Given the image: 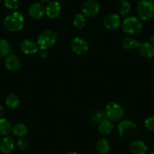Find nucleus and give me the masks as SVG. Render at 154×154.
I'll list each match as a JSON object with an SVG mask.
<instances>
[{
  "label": "nucleus",
  "instance_id": "nucleus-16",
  "mask_svg": "<svg viewBox=\"0 0 154 154\" xmlns=\"http://www.w3.org/2000/svg\"><path fill=\"white\" fill-rule=\"evenodd\" d=\"M130 152L131 154H146L147 146L142 140H134L130 145Z\"/></svg>",
  "mask_w": 154,
  "mask_h": 154
},
{
  "label": "nucleus",
  "instance_id": "nucleus-13",
  "mask_svg": "<svg viewBox=\"0 0 154 154\" xmlns=\"http://www.w3.org/2000/svg\"><path fill=\"white\" fill-rule=\"evenodd\" d=\"M29 16L33 19H41L45 14V8L41 3L35 2L29 6L28 9Z\"/></svg>",
  "mask_w": 154,
  "mask_h": 154
},
{
  "label": "nucleus",
  "instance_id": "nucleus-3",
  "mask_svg": "<svg viewBox=\"0 0 154 154\" xmlns=\"http://www.w3.org/2000/svg\"><path fill=\"white\" fill-rule=\"evenodd\" d=\"M58 36L54 31H42L37 37V45L41 50H47L54 46L57 42Z\"/></svg>",
  "mask_w": 154,
  "mask_h": 154
},
{
  "label": "nucleus",
  "instance_id": "nucleus-35",
  "mask_svg": "<svg viewBox=\"0 0 154 154\" xmlns=\"http://www.w3.org/2000/svg\"><path fill=\"white\" fill-rule=\"evenodd\" d=\"M118 1H119V2H125V1H127V0H118Z\"/></svg>",
  "mask_w": 154,
  "mask_h": 154
},
{
  "label": "nucleus",
  "instance_id": "nucleus-21",
  "mask_svg": "<svg viewBox=\"0 0 154 154\" xmlns=\"http://www.w3.org/2000/svg\"><path fill=\"white\" fill-rule=\"evenodd\" d=\"M11 52V47L9 42L5 38H0V57H5Z\"/></svg>",
  "mask_w": 154,
  "mask_h": 154
},
{
  "label": "nucleus",
  "instance_id": "nucleus-38",
  "mask_svg": "<svg viewBox=\"0 0 154 154\" xmlns=\"http://www.w3.org/2000/svg\"><path fill=\"white\" fill-rule=\"evenodd\" d=\"M2 0H0V2H2Z\"/></svg>",
  "mask_w": 154,
  "mask_h": 154
},
{
  "label": "nucleus",
  "instance_id": "nucleus-36",
  "mask_svg": "<svg viewBox=\"0 0 154 154\" xmlns=\"http://www.w3.org/2000/svg\"><path fill=\"white\" fill-rule=\"evenodd\" d=\"M149 154H154V150H153V151H152V152H149Z\"/></svg>",
  "mask_w": 154,
  "mask_h": 154
},
{
  "label": "nucleus",
  "instance_id": "nucleus-10",
  "mask_svg": "<svg viewBox=\"0 0 154 154\" xmlns=\"http://www.w3.org/2000/svg\"><path fill=\"white\" fill-rule=\"evenodd\" d=\"M61 11L60 3L57 1H51L48 2L45 7V14L49 18L55 19L59 17Z\"/></svg>",
  "mask_w": 154,
  "mask_h": 154
},
{
  "label": "nucleus",
  "instance_id": "nucleus-4",
  "mask_svg": "<svg viewBox=\"0 0 154 154\" xmlns=\"http://www.w3.org/2000/svg\"><path fill=\"white\" fill-rule=\"evenodd\" d=\"M122 27L124 32L129 35H135L139 33L143 27V23L140 17L135 16H130L125 17L122 23Z\"/></svg>",
  "mask_w": 154,
  "mask_h": 154
},
{
  "label": "nucleus",
  "instance_id": "nucleus-26",
  "mask_svg": "<svg viewBox=\"0 0 154 154\" xmlns=\"http://www.w3.org/2000/svg\"><path fill=\"white\" fill-rule=\"evenodd\" d=\"M131 11V5L127 1L121 3L119 7V12L120 15L123 17H127Z\"/></svg>",
  "mask_w": 154,
  "mask_h": 154
},
{
  "label": "nucleus",
  "instance_id": "nucleus-23",
  "mask_svg": "<svg viewBox=\"0 0 154 154\" xmlns=\"http://www.w3.org/2000/svg\"><path fill=\"white\" fill-rule=\"evenodd\" d=\"M139 42L136 40L135 38H131V37H125L122 39V45L123 47V48L125 49H134L138 47Z\"/></svg>",
  "mask_w": 154,
  "mask_h": 154
},
{
  "label": "nucleus",
  "instance_id": "nucleus-7",
  "mask_svg": "<svg viewBox=\"0 0 154 154\" xmlns=\"http://www.w3.org/2000/svg\"><path fill=\"white\" fill-rule=\"evenodd\" d=\"M71 48L77 54H85L89 49V45L87 41L81 37H76L72 41Z\"/></svg>",
  "mask_w": 154,
  "mask_h": 154
},
{
  "label": "nucleus",
  "instance_id": "nucleus-34",
  "mask_svg": "<svg viewBox=\"0 0 154 154\" xmlns=\"http://www.w3.org/2000/svg\"><path fill=\"white\" fill-rule=\"evenodd\" d=\"M42 2H49L50 0H40Z\"/></svg>",
  "mask_w": 154,
  "mask_h": 154
},
{
  "label": "nucleus",
  "instance_id": "nucleus-6",
  "mask_svg": "<svg viewBox=\"0 0 154 154\" xmlns=\"http://www.w3.org/2000/svg\"><path fill=\"white\" fill-rule=\"evenodd\" d=\"M105 112H106L107 119H110L111 121L117 122V121L122 120L125 111L122 105L116 102L112 101L106 104Z\"/></svg>",
  "mask_w": 154,
  "mask_h": 154
},
{
  "label": "nucleus",
  "instance_id": "nucleus-15",
  "mask_svg": "<svg viewBox=\"0 0 154 154\" xmlns=\"http://www.w3.org/2000/svg\"><path fill=\"white\" fill-rule=\"evenodd\" d=\"M14 141L11 137L5 136L0 140V151L4 154L10 153L14 149Z\"/></svg>",
  "mask_w": 154,
  "mask_h": 154
},
{
  "label": "nucleus",
  "instance_id": "nucleus-18",
  "mask_svg": "<svg viewBox=\"0 0 154 154\" xmlns=\"http://www.w3.org/2000/svg\"><path fill=\"white\" fill-rule=\"evenodd\" d=\"M5 104L10 109H17L20 105V99L17 94H9L5 97Z\"/></svg>",
  "mask_w": 154,
  "mask_h": 154
},
{
  "label": "nucleus",
  "instance_id": "nucleus-25",
  "mask_svg": "<svg viewBox=\"0 0 154 154\" xmlns=\"http://www.w3.org/2000/svg\"><path fill=\"white\" fill-rule=\"evenodd\" d=\"M106 115L105 110H97L93 112L91 115V120L94 123H100L103 119H106Z\"/></svg>",
  "mask_w": 154,
  "mask_h": 154
},
{
  "label": "nucleus",
  "instance_id": "nucleus-20",
  "mask_svg": "<svg viewBox=\"0 0 154 154\" xmlns=\"http://www.w3.org/2000/svg\"><path fill=\"white\" fill-rule=\"evenodd\" d=\"M11 132L13 134L17 137H24L28 133V128L25 124L17 123L15 124L11 128Z\"/></svg>",
  "mask_w": 154,
  "mask_h": 154
},
{
  "label": "nucleus",
  "instance_id": "nucleus-29",
  "mask_svg": "<svg viewBox=\"0 0 154 154\" xmlns=\"http://www.w3.org/2000/svg\"><path fill=\"white\" fill-rule=\"evenodd\" d=\"M145 128L149 131H154V116L146 118L144 121Z\"/></svg>",
  "mask_w": 154,
  "mask_h": 154
},
{
  "label": "nucleus",
  "instance_id": "nucleus-33",
  "mask_svg": "<svg viewBox=\"0 0 154 154\" xmlns=\"http://www.w3.org/2000/svg\"><path fill=\"white\" fill-rule=\"evenodd\" d=\"M66 154H79L78 152H75V151H69V152H67Z\"/></svg>",
  "mask_w": 154,
  "mask_h": 154
},
{
  "label": "nucleus",
  "instance_id": "nucleus-32",
  "mask_svg": "<svg viewBox=\"0 0 154 154\" xmlns=\"http://www.w3.org/2000/svg\"><path fill=\"white\" fill-rule=\"evenodd\" d=\"M150 41H151V43H152V45L154 46V33L152 34V35H151V37H150Z\"/></svg>",
  "mask_w": 154,
  "mask_h": 154
},
{
  "label": "nucleus",
  "instance_id": "nucleus-27",
  "mask_svg": "<svg viewBox=\"0 0 154 154\" xmlns=\"http://www.w3.org/2000/svg\"><path fill=\"white\" fill-rule=\"evenodd\" d=\"M5 6L8 9L15 11L19 8V0H5Z\"/></svg>",
  "mask_w": 154,
  "mask_h": 154
},
{
  "label": "nucleus",
  "instance_id": "nucleus-14",
  "mask_svg": "<svg viewBox=\"0 0 154 154\" xmlns=\"http://www.w3.org/2000/svg\"><path fill=\"white\" fill-rule=\"evenodd\" d=\"M137 48L140 55L144 58L150 59L154 56V46L150 42H140Z\"/></svg>",
  "mask_w": 154,
  "mask_h": 154
},
{
  "label": "nucleus",
  "instance_id": "nucleus-12",
  "mask_svg": "<svg viewBox=\"0 0 154 154\" xmlns=\"http://www.w3.org/2000/svg\"><path fill=\"white\" fill-rule=\"evenodd\" d=\"M5 66L8 70L10 71H17L21 67V62L18 57L12 54H10L5 59Z\"/></svg>",
  "mask_w": 154,
  "mask_h": 154
},
{
  "label": "nucleus",
  "instance_id": "nucleus-9",
  "mask_svg": "<svg viewBox=\"0 0 154 154\" xmlns=\"http://www.w3.org/2000/svg\"><path fill=\"white\" fill-rule=\"evenodd\" d=\"M103 24L108 29H116L121 25V19L116 14H109L103 19Z\"/></svg>",
  "mask_w": 154,
  "mask_h": 154
},
{
  "label": "nucleus",
  "instance_id": "nucleus-31",
  "mask_svg": "<svg viewBox=\"0 0 154 154\" xmlns=\"http://www.w3.org/2000/svg\"><path fill=\"white\" fill-rule=\"evenodd\" d=\"M4 113H5V109L2 106H0V118H2Z\"/></svg>",
  "mask_w": 154,
  "mask_h": 154
},
{
  "label": "nucleus",
  "instance_id": "nucleus-24",
  "mask_svg": "<svg viewBox=\"0 0 154 154\" xmlns=\"http://www.w3.org/2000/svg\"><path fill=\"white\" fill-rule=\"evenodd\" d=\"M72 23L77 29H82L86 25V17L83 14H77L74 17Z\"/></svg>",
  "mask_w": 154,
  "mask_h": 154
},
{
  "label": "nucleus",
  "instance_id": "nucleus-2",
  "mask_svg": "<svg viewBox=\"0 0 154 154\" xmlns=\"http://www.w3.org/2000/svg\"><path fill=\"white\" fill-rule=\"evenodd\" d=\"M118 131L122 138L129 140L137 137L138 128L134 122L129 119H124L121 120L118 125Z\"/></svg>",
  "mask_w": 154,
  "mask_h": 154
},
{
  "label": "nucleus",
  "instance_id": "nucleus-1",
  "mask_svg": "<svg viewBox=\"0 0 154 154\" xmlns=\"http://www.w3.org/2000/svg\"><path fill=\"white\" fill-rule=\"evenodd\" d=\"M25 19L23 14L19 11H13L5 17L3 25L10 32H17L23 27Z\"/></svg>",
  "mask_w": 154,
  "mask_h": 154
},
{
  "label": "nucleus",
  "instance_id": "nucleus-17",
  "mask_svg": "<svg viewBox=\"0 0 154 154\" xmlns=\"http://www.w3.org/2000/svg\"><path fill=\"white\" fill-rule=\"evenodd\" d=\"M98 131L101 135H108L110 134L112 130L113 129V124L112 122L109 119H105L99 123L98 125Z\"/></svg>",
  "mask_w": 154,
  "mask_h": 154
},
{
  "label": "nucleus",
  "instance_id": "nucleus-22",
  "mask_svg": "<svg viewBox=\"0 0 154 154\" xmlns=\"http://www.w3.org/2000/svg\"><path fill=\"white\" fill-rule=\"evenodd\" d=\"M11 122L5 118H0V136H5L11 131Z\"/></svg>",
  "mask_w": 154,
  "mask_h": 154
},
{
  "label": "nucleus",
  "instance_id": "nucleus-19",
  "mask_svg": "<svg viewBox=\"0 0 154 154\" xmlns=\"http://www.w3.org/2000/svg\"><path fill=\"white\" fill-rule=\"evenodd\" d=\"M96 148L100 154H108L110 151V143L104 138L99 139L96 143Z\"/></svg>",
  "mask_w": 154,
  "mask_h": 154
},
{
  "label": "nucleus",
  "instance_id": "nucleus-8",
  "mask_svg": "<svg viewBox=\"0 0 154 154\" xmlns=\"http://www.w3.org/2000/svg\"><path fill=\"white\" fill-rule=\"evenodd\" d=\"M100 11V5L96 0H88L82 7V14L85 17H94Z\"/></svg>",
  "mask_w": 154,
  "mask_h": 154
},
{
  "label": "nucleus",
  "instance_id": "nucleus-11",
  "mask_svg": "<svg viewBox=\"0 0 154 154\" xmlns=\"http://www.w3.org/2000/svg\"><path fill=\"white\" fill-rule=\"evenodd\" d=\"M20 50L25 54H34L38 51V46L36 42L31 39H24L20 42Z\"/></svg>",
  "mask_w": 154,
  "mask_h": 154
},
{
  "label": "nucleus",
  "instance_id": "nucleus-5",
  "mask_svg": "<svg viewBox=\"0 0 154 154\" xmlns=\"http://www.w3.org/2000/svg\"><path fill=\"white\" fill-rule=\"evenodd\" d=\"M138 16L141 20H149L154 17V2L152 0H141L137 6Z\"/></svg>",
  "mask_w": 154,
  "mask_h": 154
},
{
  "label": "nucleus",
  "instance_id": "nucleus-28",
  "mask_svg": "<svg viewBox=\"0 0 154 154\" xmlns=\"http://www.w3.org/2000/svg\"><path fill=\"white\" fill-rule=\"evenodd\" d=\"M16 145H17V148L20 150H26L28 148L29 145L26 142V140H24L22 137H19L17 140H16Z\"/></svg>",
  "mask_w": 154,
  "mask_h": 154
},
{
  "label": "nucleus",
  "instance_id": "nucleus-30",
  "mask_svg": "<svg viewBox=\"0 0 154 154\" xmlns=\"http://www.w3.org/2000/svg\"><path fill=\"white\" fill-rule=\"evenodd\" d=\"M38 55H39L40 57H42V58H45V57H48L47 50H41V51L38 52Z\"/></svg>",
  "mask_w": 154,
  "mask_h": 154
},
{
  "label": "nucleus",
  "instance_id": "nucleus-37",
  "mask_svg": "<svg viewBox=\"0 0 154 154\" xmlns=\"http://www.w3.org/2000/svg\"><path fill=\"white\" fill-rule=\"evenodd\" d=\"M7 154H13V153H11V152H10V153H7Z\"/></svg>",
  "mask_w": 154,
  "mask_h": 154
}]
</instances>
